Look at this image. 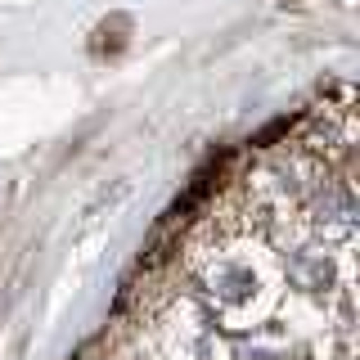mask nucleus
Wrapping results in <instances>:
<instances>
[]
</instances>
